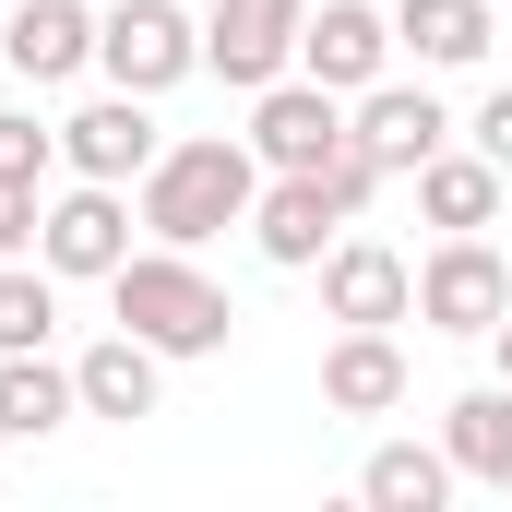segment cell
Returning <instances> with one entry per match:
<instances>
[{
	"label": "cell",
	"instance_id": "8",
	"mask_svg": "<svg viewBox=\"0 0 512 512\" xmlns=\"http://www.w3.org/2000/svg\"><path fill=\"white\" fill-rule=\"evenodd\" d=\"M346 143H358L382 179H417V167L453 143V108H441L429 84H393V72H382L370 96H346Z\"/></svg>",
	"mask_w": 512,
	"mask_h": 512
},
{
	"label": "cell",
	"instance_id": "12",
	"mask_svg": "<svg viewBox=\"0 0 512 512\" xmlns=\"http://www.w3.org/2000/svg\"><path fill=\"white\" fill-rule=\"evenodd\" d=\"M310 274H322V310L334 322H417V262L393 251V239H334Z\"/></svg>",
	"mask_w": 512,
	"mask_h": 512
},
{
	"label": "cell",
	"instance_id": "9",
	"mask_svg": "<svg viewBox=\"0 0 512 512\" xmlns=\"http://www.w3.org/2000/svg\"><path fill=\"white\" fill-rule=\"evenodd\" d=\"M334 239H346V203H334V179H322V167H262L251 251H262V262H286V274H310Z\"/></svg>",
	"mask_w": 512,
	"mask_h": 512
},
{
	"label": "cell",
	"instance_id": "10",
	"mask_svg": "<svg viewBox=\"0 0 512 512\" xmlns=\"http://www.w3.org/2000/svg\"><path fill=\"white\" fill-rule=\"evenodd\" d=\"M251 155L262 167H334L346 155V96L310 84V72H274L251 96Z\"/></svg>",
	"mask_w": 512,
	"mask_h": 512
},
{
	"label": "cell",
	"instance_id": "1",
	"mask_svg": "<svg viewBox=\"0 0 512 512\" xmlns=\"http://www.w3.org/2000/svg\"><path fill=\"white\" fill-rule=\"evenodd\" d=\"M251 203H262L251 131H191V143H167V155L131 179V215H143V239H167V251H203V239L251 227Z\"/></svg>",
	"mask_w": 512,
	"mask_h": 512
},
{
	"label": "cell",
	"instance_id": "5",
	"mask_svg": "<svg viewBox=\"0 0 512 512\" xmlns=\"http://www.w3.org/2000/svg\"><path fill=\"white\" fill-rule=\"evenodd\" d=\"M501 310H512V262L489 251V227H465V239H441V251L417 262V322L429 334H477L489 346Z\"/></svg>",
	"mask_w": 512,
	"mask_h": 512
},
{
	"label": "cell",
	"instance_id": "22",
	"mask_svg": "<svg viewBox=\"0 0 512 512\" xmlns=\"http://www.w3.org/2000/svg\"><path fill=\"white\" fill-rule=\"evenodd\" d=\"M48 167H60V131L36 120V108H0V179H36L48 191Z\"/></svg>",
	"mask_w": 512,
	"mask_h": 512
},
{
	"label": "cell",
	"instance_id": "24",
	"mask_svg": "<svg viewBox=\"0 0 512 512\" xmlns=\"http://www.w3.org/2000/svg\"><path fill=\"white\" fill-rule=\"evenodd\" d=\"M477 155H489V167H512V84H489V96H477Z\"/></svg>",
	"mask_w": 512,
	"mask_h": 512
},
{
	"label": "cell",
	"instance_id": "23",
	"mask_svg": "<svg viewBox=\"0 0 512 512\" xmlns=\"http://www.w3.org/2000/svg\"><path fill=\"white\" fill-rule=\"evenodd\" d=\"M36 215H48V191H36V179H0V262L36 251Z\"/></svg>",
	"mask_w": 512,
	"mask_h": 512
},
{
	"label": "cell",
	"instance_id": "7",
	"mask_svg": "<svg viewBox=\"0 0 512 512\" xmlns=\"http://www.w3.org/2000/svg\"><path fill=\"white\" fill-rule=\"evenodd\" d=\"M155 155H167V131H155V96H131V84L84 96V108L60 120V167H72V179H120L131 191Z\"/></svg>",
	"mask_w": 512,
	"mask_h": 512
},
{
	"label": "cell",
	"instance_id": "19",
	"mask_svg": "<svg viewBox=\"0 0 512 512\" xmlns=\"http://www.w3.org/2000/svg\"><path fill=\"white\" fill-rule=\"evenodd\" d=\"M72 417H84V393H72V358H48V346L0 358V441H48V429H72Z\"/></svg>",
	"mask_w": 512,
	"mask_h": 512
},
{
	"label": "cell",
	"instance_id": "16",
	"mask_svg": "<svg viewBox=\"0 0 512 512\" xmlns=\"http://www.w3.org/2000/svg\"><path fill=\"white\" fill-rule=\"evenodd\" d=\"M489 24L501 0H393V48H417V72H477Z\"/></svg>",
	"mask_w": 512,
	"mask_h": 512
},
{
	"label": "cell",
	"instance_id": "11",
	"mask_svg": "<svg viewBox=\"0 0 512 512\" xmlns=\"http://www.w3.org/2000/svg\"><path fill=\"white\" fill-rule=\"evenodd\" d=\"M298 72L334 84V96H370V84L393 72V12H382V0H310V24H298Z\"/></svg>",
	"mask_w": 512,
	"mask_h": 512
},
{
	"label": "cell",
	"instance_id": "4",
	"mask_svg": "<svg viewBox=\"0 0 512 512\" xmlns=\"http://www.w3.org/2000/svg\"><path fill=\"white\" fill-rule=\"evenodd\" d=\"M131 227H143V215H131L120 179H72V191L36 215V262H48L60 286H108L131 262Z\"/></svg>",
	"mask_w": 512,
	"mask_h": 512
},
{
	"label": "cell",
	"instance_id": "6",
	"mask_svg": "<svg viewBox=\"0 0 512 512\" xmlns=\"http://www.w3.org/2000/svg\"><path fill=\"white\" fill-rule=\"evenodd\" d=\"M298 24H310V0H203V72L262 96L274 72H298Z\"/></svg>",
	"mask_w": 512,
	"mask_h": 512
},
{
	"label": "cell",
	"instance_id": "14",
	"mask_svg": "<svg viewBox=\"0 0 512 512\" xmlns=\"http://www.w3.org/2000/svg\"><path fill=\"white\" fill-rule=\"evenodd\" d=\"M322 405H334V417H393V405H405V346H393V322H346V334L322 346Z\"/></svg>",
	"mask_w": 512,
	"mask_h": 512
},
{
	"label": "cell",
	"instance_id": "20",
	"mask_svg": "<svg viewBox=\"0 0 512 512\" xmlns=\"http://www.w3.org/2000/svg\"><path fill=\"white\" fill-rule=\"evenodd\" d=\"M358 501L370 512H441L453 501V453H441V441H382V453L358 465Z\"/></svg>",
	"mask_w": 512,
	"mask_h": 512
},
{
	"label": "cell",
	"instance_id": "25",
	"mask_svg": "<svg viewBox=\"0 0 512 512\" xmlns=\"http://www.w3.org/2000/svg\"><path fill=\"white\" fill-rule=\"evenodd\" d=\"M489 358H501V382H512V310H501V322H489Z\"/></svg>",
	"mask_w": 512,
	"mask_h": 512
},
{
	"label": "cell",
	"instance_id": "18",
	"mask_svg": "<svg viewBox=\"0 0 512 512\" xmlns=\"http://www.w3.org/2000/svg\"><path fill=\"white\" fill-rule=\"evenodd\" d=\"M155 382H167V358L143 346V334H96L84 358H72V393H84V417H155Z\"/></svg>",
	"mask_w": 512,
	"mask_h": 512
},
{
	"label": "cell",
	"instance_id": "2",
	"mask_svg": "<svg viewBox=\"0 0 512 512\" xmlns=\"http://www.w3.org/2000/svg\"><path fill=\"white\" fill-rule=\"evenodd\" d=\"M108 310H120V334H143L155 358H227V334H239L227 286L191 251H167V239H143V251L108 274Z\"/></svg>",
	"mask_w": 512,
	"mask_h": 512
},
{
	"label": "cell",
	"instance_id": "15",
	"mask_svg": "<svg viewBox=\"0 0 512 512\" xmlns=\"http://www.w3.org/2000/svg\"><path fill=\"white\" fill-rule=\"evenodd\" d=\"M501 191H512V167H489L477 143H441V155L417 167V215H429L441 239H465V227H501Z\"/></svg>",
	"mask_w": 512,
	"mask_h": 512
},
{
	"label": "cell",
	"instance_id": "3",
	"mask_svg": "<svg viewBox=\"0 0 512 512\" xmlns=\"http://www.w3.org/2000/svg\"><path fill=\"white\" fill-rule=\"evenodd\" d=\"M96 72L131 96H179L203 72V24L179 0H120V12H96Z\"/></svg>",
	"mask_w": 512,
	"mask_h": 512
},
{
	"label": "cell",
	"instance_id": "13",
	"mask_svg": "<svg viewBox=\"0 0 512 512\" xmlns=\"http://www.w3.org/2000/svg\"><path fill=\"white\" fill-rule=\"evenodd\" d=\"M0 60H12V84H72V72H96V12L84 0H12Z\"/></svg>",
	"mask_w": 512,
	"mask_h": 512
},
{
	"label": "cell",
	"instance_id": "21",
	"mask_svg": "<svg viewBox=\"0 0 512 512\" xmlns=\"http://www.w3.org/2000/svg\"><path fill=\"white\" fill-rule=\"evenodd\" d=\"M60 334V274L24 251V262H0V358H24V346H48Z\"/></svg>",
	"mask_w": 512,
	"mask_h": 512
},
{
	"label": "cell",
	"instance_id": "17",
	"mask_svg": "<svg viewBox=\"0 0 512 512\" xmlns=\"http://www.w3.org/2000/svg\"><path fill=\"white\" fill-rule=\"evenodd\" d=\"M441 453H453V477H477V489L512 501V382L453 393V405H441Z\"/></svg>",
	"mask_w": 512,
	"mask_h": 512
}]
</instances>
